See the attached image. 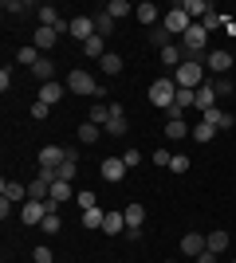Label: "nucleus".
<instances>
[{
    "label": "nucleus",
    "mask_w": 236,
    "mask_h": 263,
    "mask_svg": "<svg viewBox=\"0 0 236 263\" xmlns=\"http://www.w3.org/2000/svg\"><path fill=\"white\" fill-rule=\"evenodd\" d=\"M205 79H209V71H205V63L201 59H185V63L177 67V71H173V83H177L181 90H197L205 83Z\"/></svg>",
    "instance_id": "obj_1"
},
{
    "label": "nucleus",
    "mask_w": 236,
    "mask_h": 263,
    "mask_svg": "<svg viewBox=\"0 0 236 263\" xmlns=\"http://www.w3.org/2000/svg\"><path fill=\"white\" fill-rule=\"evenodd\" d=\"M181 51H185V59H201V55H209V32H205L201 24H193L189 32L181 35Z\"/></svg>",
    "instance_id": "obj_2"
},
{
    "label": "nucleus",
    "mask_w": 236,
    "mask_h": 263,
    "mask_svg": "<svg viewBox=\"0 0 236 263\" xmlns=\"http://www.w3.org/2000/svg\"><path fill=\"white\" fill-rule=\"evenodd\" d=\"M173 99H177V83H173V75H161L157 83H150V102H154V106L169 110Z\"/></svg>",
    "instance_id": "obj_3"
},
{
    "label": "nucleus",
    "mask_w": 236,
    "mask_h": 263,
    "mask_svg": "<svg viewBox=\"0 0 236 263\" xmlns=\"http://www.w3.org/2000/svg\"><path fill=\"white\" fill-rule=\"evenodd\" d=\"M67 90L71 95H99L102 99V83H95V75H87V71H71L67 75Z\"/></svg>",
    "instance_id": "obj_4"
},
{
    "label": "nucleus",
    "mask_w": 236,
    "mask_h": 263,
    "mask_svg": "<svg viewBox=\"0 0 236 263\" xmlns=\"http://www.w3.org/2000/svg\"><path fill=\"white\" fill-rule=\"evenodd\" d=\"M205 71H209V75H228V71H232V51L213 47V51L205 55Z\"/></svg>",
    "instance_id": "obj_5"
},
{
    "label": "nucleus",
    "mask_w": 236,
    "mask_h": 263,
    "mask_svg": "<svg viewBox=\"0 0 236 263\" xmlns=\"http://www.w3.org/2000/svg\"><path fill=\"white\" fill-rule=\"evenodd\" d=\"M193 28V20H189V12L181 8V4H173V8L166 12V32L169 35H185Z\"/></svg>",
    "instance_id": "obj_6"
},
{
    "label": "nucleus",
    "mask_w": 236,
    "mask_h": 263,
    "mask_svg": "<svg viewBox=\"0 0 236 263\" xmlns=\"http://www.w3.org/2000/svg\"><path fill=\"white\" fill-rule=\"evenodd\" d=\"M47 216H51L47 200H24V204H20V220H24V224H44Z\"/></svg>",
    "instance_id": "obj_7"
},
{
    "label": "nucleus",
    "mask_w": 236,
    "mask_h": 263,
    "mask_svg": "<svg viewBox=\"0 0 236 263\" xmlns=\"http://www.w3.org/2000/svg\"><path fill=\"white\" fill-rule=\"evenodd\" d=\"M201 122H209V126H213L216 134H221V130H232V126H236V118L228 114V110H221V106H209V110H201Z\"/></svg>",
    "instance_id": "obj_8"
},
{
    "label": "nucleus",
    "mask_w": 236,
    "mask_h": 263,
    "mask_svg": "<svg viewBox=\"0 0 236 263\" xmlns=\"http://www.w3.org/2000/svg\"><path fill=\"white\" fill-rule=\"evenodd\" d=\"M126 130H130V126H126V110L122 106H111V122L102 126V134H111V138H126Z\"/></svg>",
    "instance_id": "obj_9"
},
{
    "label": "nucleus",
    "mask_w": 236,
    "mask_h": 263,
    "mask_svg": "<svg viewBox=\"0 0 236 263\" xmlns=\"http://www.w3.org/2000/svg\"><path fill=\"white\" fill-rule=\"evenodd\" d=\"M63 95H67V83H59V79H51V83H40V102H47V106H56Z\"/></svg>",
    "instance_id": "obj_10"
},
{
    "label": "nucleus",
    "mask_w": 236,
    "mask_h": 263,
    "mask_svg": "<svg viewBox=\"0 0 236 263\" xmlns=\"http://www.w3.org/2000/svg\"><path fill=\"white\" fill-rule=\"evenodd\" d=\"M99 173H102V181H111V185H118L126 177V165H122V157H106V161L99 165Z\"/></svg>",
    "instance_id": "obj_11"
},
{
    "label": "nucleus",
    "mask_w": 236,
    "mask_h": 263,
    "mask_svg": "<svg viewBox=\"0 0 236 263\" xmlns=\"http://www.w3.org/2000/svg\"><path fill=\"white\" fill-rule=\"evenodd\" d=\"M71 35H75L79 44H87L90 35H95V16H71Z\"/></svg>",
    "instance_id": "obj_12"
},
{
    "label": "nucleus",
    "mask_w": 236,
    "mask_h": 263,
    "mask_svg": "<svg viewBox=\"0 0 236 263\" xmlns=\"http://www.w3.org/2000/svg\"><path fill=\"white\" fill-rule=\"evenodd\" d=\"M63 161H67V149H63V145H44V149H40V165H44V169H59Z\"/></svg>",
    "instance_id": "obj_13"
},
{
    "label": "nucleus",
    "mask_w": 236,
    "mask_h": 263,
    "mask_svg": "<svg viewBox=\"0 0 236 263\" xmlns=\"http://www.w3.org/2000/svg\"><path fill=\"white\" fill-rule=\"evenodd\" d=\"M181 252L185 255H201V252H209V240H205L201 232H185V236H181Z\"/></svg>",
    "instance_id": "obj_14"
},
{
    "label": "nucleus",
    "mask_w": 236,
    "mask_h": 263,
    "mask_svg": "<svg viewBox=\"0 0 236 263\" xmlns=\"http://www.w3.org/2000/svg\"><path fill=\"white\" fill-rule=\"evenodd\" d=\"M181 8L189 12V20H193V24H197V20H205L209 12H216L213 4H209V0H181Z\"/></svg>",
    "instance_id": "obj_15"
},
{
    "label": "nucleus",
    "mask_w": 236,
    "mask_h": 263,
    "mask_svg": "<svg viewBox=\"0 0 236 263\" xmlns=\"http://www.w3.org/2000/svg\"><path fill=\"white\" fill-rule=\"evenodd\" d=\"M122 216H126V228H142V224H146V209H142L138 200H130V204H126Z\"/></svg>",
    "instance_id": "obj_16"
},
{
    "label": "nucleus",
    "mask_w": 236,
    "mask_h": 263,
    "mask_svg": "<svg viewBox=\"0 0 236 263\" xmlns=\"http://www.w3.org/2000/svg\"><path fill=\"white\" fill-rule=\"evenodd\" d=\"M161 63L177 71V67L185 63V51H181V44H166V47H161Z\"/></svg>",
    "instance_id": "obj_17"
},
{
    "label": "nucleus",
    "mask_w": 236,
    "mask_h": 263,
    "mask_svg": "<svg viewBox=\"0 0 236 263\" xmlns=\"http://www.w3.org/2000/svg\"><path fill=\"white\" fill-rule=\"evenodd\" d=\"M0 197L16 204V200H24V197H28V185H20V181H4V185H0Z\"/></svg>",
    "instance_id": "obj_18"
},
{
    "label": "nucleus",
    "mask_w": 236,
    "mask_h": 263,
    "mask_svg": "<svg viewBox=\"0 0 236 263\" xmlns=\"http://www.w3.org/2000/svg\"><path fill=\"white\" fill-rule=\"evenodd\" d=\"M102 232H106V236H126V216H122V212H106Z\"/></svg>",
    "instance_id": "obj_19"
},
{
    "label": "nucleus",
    "mask_w": 236,
    "mask_h": 263,
    "mask_svg": "<svg viewBox=\"0 0 236 263\" xmlns=\"http://www.w3.org/2000/svg\"><path fill=\"white\" fill-rule=\"evenodd\" d=\"M134 16H138V20H142V24H146V28H154L161 12H157V4H150V0H142V4H138V8H134Z\"/></svg>",
    "instance_id": "obj_20"
},
{
    "label": "nucleus",
    "mask_w": 236,
    "mask_h": 263,
    "mask_svg": "<svg viewBox=\"0 0 236 263\" xmlns=\"http://www.w3.org/2000/svg\"><path fill=\"white\" fill-rule=\"evenodd\" d=\"M102 12H106L111 20H122V16H134V4H130V0H111Z\"/></svg>",
    "instance_id": "obj_21"
},
{
    "label": "nucleus",
    "mask_w": 236,
    "mask_h": 263,
    "mask_svg": "<svg viewBox=\"0 0 236 263\" xmlns=\"http://www.w3.org/2000/svg\"><path fill=\"white\" fill-rule=\"evenodd\" d=\"M32 75L40 79V83H51V79H56V63H51L47 55H40V63L32 67Z\"/></svg>",
    "instance_id": "obj_22"
},
{
    "label": "nucleus",
    "mask_w": 236,
    "mask_h": 263,
    "mask_svg": "<svg viewBox=\"0 0 236 263\" xmlns=\"http://www.w3.org/2000/svg\"><path fill=\"white\" fill-rule=\"evenodd\" d=\"M197 106H201V110L216 106V90H213V83H209V79H205L201 87H197Z\"/></svg>",
    "instance_id": "obj_23"
},
{
    "label": "nucleus",
    "mask_w": 236,
    "mask_h": 263,
    "mask_svg": "<svg viewBox=\"0 0 236 263\" xmlns=\"http://www.w3.org/2000/svg\"><path fill=\"white\" fill-rule=\"evenodd\" d=\"M102 224H106V209H102V204H99V209H87V212H83V228L95 232V228H102Z\"/></svg>",
    "instance_id": "obj_24"
},
{
    "label": "nucleus",
    "mask_w": 236,
    "mask_h": 263,
    "mask_svg": "<svg viewBox=\"0 0 236 263\" xmlns=\"http://www.w3.org/2000/svg\"><path fill=\"white\" fill-rule=\"evenodd\" d=\"M102 138V126H95V122H83V126H79V142L83 145H95Z\"/></svg>",
    "instance_id": "obj_25"
},
{
    "label": "nucleus",
    "mask_w": 236,
    "mask_h": 263,
    "mask_svg": "<svg viewBox=\"0 0 236 263\" xmlns=\"http://www.w3.org/2000/svg\"><path fill=\"white\" fill-rule=\"evenodd\" d=\"M189 126H185V118H173V122H166V138L169 142H177V138H189Z\"/></svg>",
    "instance_id": "obj_26"
},
{
    "label": "nucleus",
    "mask_w": 236,
    "mask_h": 263,
    "mask_svg": "<svg viewBox=\"0 0 236 263\" xmlns=\"http://www.w3.org/2000/svg\"><path fill=\"white\" fill-rule=\"evenodd\" d=\"M51 197V185H47L44 177H35L32 185H28V200H47Z\"/></svg>",
    "instance_id": "obj_27"
},
{
    "label": "nucleus",
    "mask_w": 236,
    "mask_h": 263,
    "mask_svg": "<svg viewBox=\"0 0 236 263\" xmlns=\"http://www.w3.org/2000/svg\"><path fill=\"white\" fill-rule=\"evenodd\" d=\"M56 40H59V28H35V44H40V51H44V47H56Z\"/></svg>",
    "instance_id": "obj_28"
},
{
    "label": "nucleus",
    "mask_w": 236,
    "mask_h": 263,
    "mask_svg": "<svg viewBox=\"0 0 236 263\" xmlns=\"http://www.w3.org/2000/svg\"><path fill=\"white\" fill-rule=\"evenodd\" d=\"M114 24H118V20H111L106 12H95V35H102V40H106V35L114 32Z\"/></svg>",
    "instance_id": "obj_29"
},
{
    "label": "nucleus",
    "mask_w": 236,
    "mask_h": 263,
    "mask_svg": "<svg viewBox=\"0 0 236 263\" xmlns=\"http://www.w3.org/2000/svg\"><path fill=\"white\" fill-rule=\"evenodd\" d=\"M99 63H102V71H106V75H122V55L106 51V55L99 59Z\"/></svg>",
    "instance_id": "obj_30"
},
{
    "label": "nucleus",
    "mask_w": 236,
    "mask_h": 263,
    "mask_svg": "<svg viewBox=\"0 0 236 263\" xmlns=\"http://www.w3.org/2000/svg\"><path fill=\"white\" fill-rule=\"evenodd\" d=\"M189 138H193V142H201V145H205V142H213V138H216V130H213V126H209V122H197Z\"/></svg>",
    "instance_id": "obj_31"
},
{
    "label": "nucleus",
    "mask_w": 236,
    "mask_h": 263,
    "mask_svg": "<svg viewBox=\"0 0 236 263\" xmlns=\"http://www.w3.org/2000/svg\"><path fill=\"white\" fill-rule=\"evenodd\" d=\"M205 240H209V252H228V232H209V236H205Z\"/></svg>",
    "instance_id": "obj_32"
},
{
    "label": "nucleus",
    "mask_w": 236,
    "mask_h": 263,
    "mask_svg": "<svg viewBox=\"0 0 236 263\" xmlns=\"http://www.w3.org/2000/svg\"><path fill=\"white\" fill-rule=\"evenodd\" d=\"M47 200H56V204L71 200V181H56V185H51V197H47Z\"/></svg>",
    "instance_id": "obj_33"
},
{
    "label": "nucleus",
    "mask_w": 236,
    "mask_h": 263,
    "mask_svg": "<svg viewBox=\"0 0 236 263\" xmlns=\"http://www.w3.org/2000/svg\"><path fill=\"white\" fill-rule=\"evenodd\" d=\"M209 83H213L216 99H221V95H232V79H228V75H209Z\"/></svg>",
    "instance_id": "obj_34"
},
{
    "label": "nucleus",
    "mask_w": 236,
    "mask_h": 263,
    "mask_svg": "<svg viewBox=\"0 0 236 263\" xmlns=\"http://www.w3.org/2000/svg\"><path fill=\"white\" fill-rule=\"evenodd\" d=\"M87 122H95V126H106V122H111V106H90V114H87Z\"/></svg>",
    "instance_id": "obj_35"
},
{
    "label": "nucleus",
    "mask_w": 236,
    "mask_h": 263,
    "mask_svg": "<svg viewBox=\"0 0 236 263\" xmlns=\"http://www.w3.org/2000/svg\"><path fill=\"white\" fill-rule=\"evenodd\" d=\"M16 63L20 67H35L40 63V51H35V47H20V51H16Z\"/></svg>",
    "instance_id": "obj_36"
},
{
    "label": "nucleus",
    "mask_w": 236,
    "mask_h": 263,
    "mask_svg": "<svg viewBox=\"0 0 236 263\" xmlns=\"http://www.w3.org/2000/svg\"><path fill=\"white\" fill-rule=\"evenodd\" d=\"M83 55H90V59H102V55H106V51H102V35H90L87 44H83Z\"/></svg>",
    "instance_id": "obj_37"
},
{
    "label": "nucleus",
    "mask_w": 236,
    "mask_h": 263,
    "mask_svg": "<svg viewBox=\"0 0 236 263\" xmlns=\"http://www.w3.org/2000/svg\"><path fill=\"white\" fill-rule=\"evenodd\" d=\"M75 204H79V209H83V212H87V209H99V197H95L90 189H83V193H79V197H75Z\"/></svg>",
    "instance_id": "obj_38"
},
{
    "label": "nucleus",
    "mask_w": 236,
    "mask_h": 263,
    "mask_svg": "<svg viewBox=\"0 0 236 263\" xmlns=\"http://www.w3.org/2000/svg\"><path fill=\"white\" fill-rule=\"evenodd\" d=\"M150 44H157V47H166V44H169L166 24H154V28H150Z\"/></svg>",
    "instance_id": "obj_39"
},
{
    "label": "nucleus",
    "mask_w": 236,
    "mask_h": 263,
    "mask_svg": "<svg viewBox=\"0 0 236 263\" xmlns=\"http://www.w3.org/2000/svg\"><path fill=\"white\" fill-rule=\"evenodd\" d=\"M201 28H205V32H216V28H225V16H221V12H209V16L201 20Z\"/></svg>",
    "instance_id": "obj_40"
},
{
    "label": "nucleus",
    "mask_w": 236,
    "mask_h": 263,
    "mask_svg": "<svg viewBox=\"0 0 236 263\" xmlns=\"http://www.w3.org/2000/svg\"><path fill=\"white\" fill-rule=\"evenodd\" d=\"M40 228H44L47 236H56V232H63V220H59V212H51V216H47L44 224H40Z\"/></svg>",
    "instance_id": "obj_41"
},
{
    "label": "nucleus",
    "mask_w": 236,
    "mask_h": 263,
    "mask_svg": "<svg viewBox=\"0 0 236 263\" xmlns=\"http://www.w3.org/2000/svg\"><path fill=\"white\" fill-rule=\"evenodd\" d=\"M169 173H189V157H185V154H173V161H169Z\"/></svg>",
    "instance_id": "obj_42"
},
{
    "label": "nucleus",
    "mask_w": 236,
    "mask_h": 263,
    "mask_svg": "<svg viewBox=\"0 0 236 263\" xmlns=\"http://www.w3.org/2000/svg\"><path fill=\"white\" fill-rule=\"evenodd\" d=\"M138 161H142V154H138V149H126V154H122V165H126V169H138Z\"/></svg>",
    "instance_id": "obj_43"
},
{
    "label": "nucleus",
    "mask_w": 236,
    "mask_h": 263,
    "mask_svg": "<svg viewBox=\"0 0 236 263\" xmlns=\"http://www.w3.org/2000/svg\"><path fill=\"white\" fill-rule=\"evenodd\" d=\"M169 161H173L169 149H157V154H154V165H161V169H169Z\"/></svg>",
    "instance_id": "obj_44"
},
{
    "label": "nucleus",
    "mask_w": 236,
    "mask_h": 263,
    "mask_svg": "<svg viewBox=\"0 0 236 263\" xmlns=\"http://www.w3.org/2000/svg\"><path fill=\"white\" fill-rule=\"evenodd\" d=\"M47 110H51L47 102H35V106H32V118H40V122H44V118H47Z\"/></svg>",
    "instance_id": "obj_45"
},
{
    "label": "nucleus",
    "mask_w": 236,
    "mask_h": 263,
    "mask_svg": "<svg viewBox=\"0 0 236 263\" xmlns=\"http://www.w3.org/2000/svg\"><path fill=\"white\" fill-rule=\"evenodd\" d=\"M35 263H51V248H35Z\"/></svg>",
    "instance_id": "obj_46"
},
{
    "label": "nucleus",
    "mask_w": 236,
    "mask_h": 263,
    "mask_svg": "<svg viewBox=\"0 0 236 263\" xmlns=\"http://www.w3.org/2000/svg\"><path fill=\"white\" fill-rule=\"evenodd\" d=\"M197 263H221V255H216V252H201V255H197Z\"/></svg>",
    "instance_id": "obj_47"
},
{
    "label": "nucleus",
    "mask_w": 236,
    "mask_h": 263,
    "mask_svg": "<svg viewBox=\"0 0 236 263\" xmlns=\"http://www.w3.org/2000/svg\"><path fill=\"white\" fill-rule=\"evenodd\" d=\"M8 87H12V71L4 67V71H0V90H8Z\"/></svg>",
    "instance_id": "obj_48"
},
{
    "label": "nucleus",
    "mask_w": 236,
    "mask_h": 263,
    "mask_svg": "<svg viewBox=\"0 0 236 263\" xmlns=\"http://www.w3.org/2000/svg\"><path fill=\"white\" fill-rule=\"evenodd\" d=\"M4 12H12V16H16V12H24V4H20V0H4Z\"/></svg>",
    "instance_id": "obj_49"
},
{
    "label": "nucleus",
    "mask_w": 236,
    "mask_h": 263,
    "mask_svg": "<svg viewBox=\"0 0 236 263\" xmlns=\"http://www.w3.org/2000/svg\"><path fill=\"white\" fill-rule=\"evenodd\" d=\"M225 32H228V35H236V20H228V16H225Z\"/></svg>",
    "instance_id": "obj_50"
},
{
    "label": "nucleus",
    "mask_w": 236,
    "mask_h": 263,
    "mask_svg": "<svg viewBox=\"0 0 236 263\" xmlns=\"http://www.w3.org/2000/svg\"><path fill=\"white\" fill-rule=\"evenodd\" d=\"M232 263H236V255H232Z\"/></svg>",
    "instance_id": "obj_51"
},
{
    "label": "nucleus",
    "mask_w": 236,
    "mask_h": 263,
    "mask_svg": "<svg viewBox=\"0 0 236 263\" xmlns=\"http://www.w3.org/2000/svg\"><path fill=\"white\" fill-rule=\"evenodd\" d=\"M166 263H169V259H166Z\"/></svg>",
    "instance_id": "obj_52"
}]
</instances>
